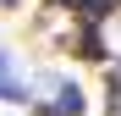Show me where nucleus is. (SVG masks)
I'll use <instances>...</instances> for the list:
<instances>
[{
    "label": "nucleus",
    "mask_w": 121,
    "mask_h": 116,
    "mask_svg": "<svg viewBox=\"0 0 121 116\" xmlns=\"http://www.w3.org/2000/svg\"><path fill=\"white\" fill-rule=\"evenodd\" d=\"M0 100H6V105H28L33 100V88L17 77V55L11 50H0Z\"/></svg>",
    "instance_id": "obj_1"
},
{
    "label": "nucleus",
    "mask_w": 121,
    "mask_h": 116,
    "mask_svg": "<svg viewBox=\"0 0 121 116\" xmlns=\"http://www.w3.org/2000/svg\"><path fill=\"white\" fill-rule=\"evenodd\" d=\"M83 105H88V100H83V88H77V83H60L50 111H55V116H83Z\"/></svg>",
    "instance_id": "obj_2"
},
{
    "label": "nucleus",
    "mask_w": 121,
    "mask_h": 116,
    "mask_svg": "<svg viewBox=\"0 0 121 116\" xmlns=\"http://www.w3.org/2000/svg\"><path fill=\"white\" fill-rule=\"evenodd\" d=\"M77 50H83V61H105V55H110L94 22H83V28H77Z\"/></svg>",
    "instance_id": "obj_3"
},
{
    "label": "nucleus",
    "mask_w": 121,
    "mask_h": 116,
    "mask_svg": "<svg viewBox=\"0 0 121 116\" xmlns=\"http://www.w3.org/2000/svg\"><path fill=\"white\" fill-rule=\"evenodd\" d=\"M77 11H83V22H105V17L121 11V0H72Z\"/></svg>",
    "instance_id": "obj_4"
},
{
    "label": "nucleus",
    "mask_w": 121,
    "mask_h": 116,
    "mask_svg": "<svg viewBox=\"0 0 121 116\" xmlns=\"http://www.w3.org/2000/svg\"><path fill=\"white\" fill-rule=\"evenodd\" d=\"M110 116H121V88H110Z\"/></svg>",
    "instance_id": "obj_5"
},
{
    "label": "nucleus",
    "mask_w": 121,
    "mask_h": 116,
    "mask_svg": "<svg viewBox=\"0 0 121 116\" xmlns=\"http://www.w3.org/2000/svg\"><path fill=\"white\" fill-rule=\"evenodd\" d=\"M110 88H121V61H116V66H110Z\"/></svg>",
    "instance_id": "obj_6"
},
{
    "label": "nucleus",
    "mask_w": 121,
    "mask_h": 116,
    "mask_svg": "<svg viewBox=\"0 0 121 116\" xmlns=\"http://www.w3.org/2000/svg\"><path fill=\"white\" fill-rule=\"evenodd\" d=\"M50 6H55V11H60V6H72V0H50Z\"/></svg>",
    "instance_id": "obj_7"
},
{
    "label": "nucleus",
    "mask_w": 121,
    "mask_h": 116,
    "mask_svg": "<svg viewBox=\"0 0 121 116\" xmlns=\"http://www.w3.org/2000/svg\"><path fill=\"white\" fill-rule=\"evenodd\" d=\"M33 116H55V111H50V105H44V111H33Z\"/></svg>",
    "instance_id": "obj_8"
},
{
    "label": "nucleus",
    "mask_w": 121,
    "mask_h": 116,
    "mask_svg": "<svg viewBox=\"0 0 121 116\" xmlns=\"http://www.w3.org/2000/svg\"><path fill=\"white\" fill-rule=\"evenodd\" d=\"M0 6H17V0H0Z\"/></svg>",
    "instance_id": "obj_9"
}]
</instances>
